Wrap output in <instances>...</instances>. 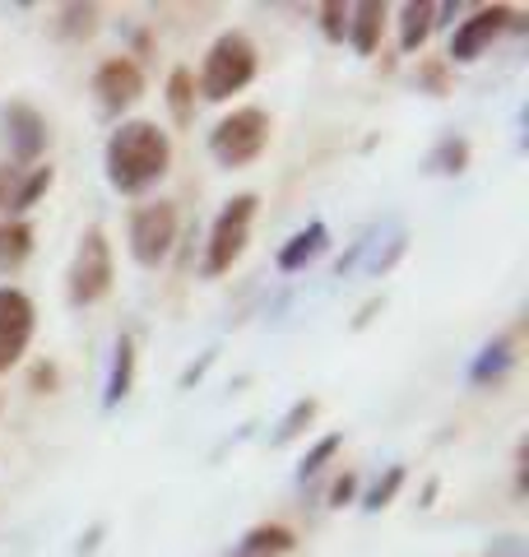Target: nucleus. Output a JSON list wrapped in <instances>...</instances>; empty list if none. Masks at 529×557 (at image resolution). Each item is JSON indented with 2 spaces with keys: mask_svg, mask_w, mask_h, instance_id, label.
<instances>
[{
  "mask_svg": "<svg viewBox=\"0 0 529 557\" xmlns=\"http://www.w3.org/2000/svg\"><path fill=\"white\" fill-rule=\"evenodd\" d=\"M108 182L121 196H145L172 172V135L158 121H121L102 149Z\"/></svg>",
  "mask_w": 529,
  "mask_h": 557,
  "instance_id": "nucleus-1",
  "label": "nucleus"
},
{
  "mask_svg": "<svg viewBox=\"0 0 529 557\" xmlns=\"http://www.w3.org/2000/svg\"><path fill=\"white\" fill-rule=\"evenodd\" d=\"M256 42L246 33L227 28L219 33L205 51V65H200V98L205 102H233L246 84L256 79Z\"/></svg>",
  "mask_w": 529,
  "mask_h": 557,
  "instance_id": "nucleus-2",
  "label": "nucleus"
},
{
  "mask_svg": "<svg viewBox=\"0 0 529 557\" xmlns=\"http://www.w3.org/2000/svg\"><path fill=\"white\" fill-rule=\"evenodd\" d=\"M274 121L260 108H233L214 131H209V153H214L219 168H246L256 163L264 149H270Z\"/></svg>",
  "mask_w": 529,
  "mask_h": 557,
  "instance_id": "nucleus-3",
  "label": "nucleus"
},
{
  "mask_svg": "<svg viewBox=\"0 0 529 557\" xmlns=\"http://www.w3.org/2000/svg\"><path fill=\"white\" fill-rule=\"evenodd\" d=\"M116 284V260H112V242L102 228H88L75 247V260L65 270V293L75 307H94L112 293Z\"/></svg>",
  "mask_w": 529,
  "mask_h": 557,
  "instance_id": "nucleus-4",
  "label": "nucleus"
},
{
  "mask_svg": "<svg viewBox=\"0 0 529 557\" xmlns=\"http://www.w3.org/2000/svg\"><path fill=\"white\" fill-rule=\"evenodd\" d=\"M260 200L251 196V190H242V196H233L223 205V214L214 219V228H209V247H205V274L219 278L227 274L242 260L246 242H251V219H256Z\"/></svg>",
  "mask_w": 529,
  "mask_h": 557,
  "instance_id": "nucleus-5",
  "label": "nucleus"
},
{
  "mask_svg": "<svg viewBox=\"0 0 529 557\" xmlns=\"http://www.w3.org/2000/svg\"><path fill=\"white\" fill-rule=\"evenodd\" d=\"M176 228H182V219H176V205L172 200H149V205H139L131 209V256H135V265H145V270H158L163 260L172 256L176 247Z\"/></svg>",
  "mask_w": 529,
  "mask_h": 557,
  "instance_id": "nucleus-6",
  "label": "nucleus"
},
{
  "mask_svg": "<svg viewBox=\"0 0 529 557\" xmlns=\"http://www.w3.org/2000/svg\"><path fill=\"white\" fill-rule=\"evenodd\" d=\"M33 330H38V311H33V298L24 288H0V376L10 368H20Z\"/></svg>",
  "mask_w": 529,
  "mask_h": 557,
  "instance_id": "nucleus-7",
  "label": "nucleus"
},
{
  "mask_svg": "<svg viewBox=\"0 0 529 557\" xmlns=\"http://www.w3.org/2000/svg\"><path fill=\"white\" fill-rule=\"evenodd\" d=\"M94 98L102 112L121 116L126 108H135L145 98V70H139L131 57H108L94 70Z\"/></svg>",
  "mask_w": 529,
  "mask_h": 557,
  "instance_id": "nucleus-8",
  "label": "nucleus"
},
{
  "mask_svg": "<svg viewBox=\"0 0 529 557\" xmlns=\"http://www.w3.org/2000/svg\"><path fill=\"white\" fill-rule=\"evenodd\" d=\"M510 5H479L469 14L465 24H455V38H451V61H460V65H469V61H479L483 51L502 38V33L510 28Z\"/></svg>",
  "mask_w": 529,
  "mask_h": 557,
  "instance_id": "nucleus-9",
  "label": "nucleus"
},
{
  "mask_svg": "<svg viewBox=\"0 0 529 557\" xmlns=\"http://www.w3.org/2000/svg\"><path fill=\"white\" fill-rule=\"evenodd\" d=\"M0 121H5V145H10V159L33 168L47 153L51 145V131H47V116L38 108H28V102H5V112H0Z\"/></svg>",
  "mask_w": 529,
  "mask_h": 557,
  "instance_id": "nucleus-10",
  "label": "nucleus"
},
{
  "mask_svg": "<svg viewBox=\"0 0 529 557\" xmlns=\"http://www.w3.org/2000/svg\"><path fill=\"white\" fill-rule=\"evenodd\" d=\"M51 182H57V172L51 163H33V168H0V214L5 219H20L24 209L38 205Z\"/></svg>",
  "mask_w": 529,
  "mask_h": 557,
  "instance_id": "nucleus-11",
  "label": "nucleus"
},
{
  "mask_svg": "<svg viewBox=\"0 0 529 557\" xmlns=\"http://www.w3.org/2000/svg\"><path fill=\"white\" fill-rule=\"evenodd\" d=\"M385 20H391V5H381V0H362V5H348V33H344L348 47L358 51V57H377Z\"/></svg>",
  "mask_w": 529,
  "mask_h": 557,
  "instance_id": "nucleus-12",
  "label": "nucleus"
},
{
  "mask_svg": "<svg viewBox=\"0 0 529 557\" xmlns=\"http://www.w3.org/2000/svg\"><path fill=\"white\" fill-rule=\"evenodd\" d=\"M325 247H330V228L325 223H307L303 233H293L284 247H279V256H274V265L284 270V274H297V270H307L311 260H321L325 256Z\"/></svg>",
  "mask_w": 529,
  "mask_h": 557,
  "instance_id": "nucleus-13",
  "label": "nucleus"
},
{
  "mask_svg": "<svg viewBox=\"0 0 529 557\" xmlns=\"http://www.w3.org/2000/svg\"><path fill=\"white\" fill-rule=\"evenodd\" d=\"M131 386H135V339L121 335L116 348H112V372H108V391H102V405L116 409L121 399L131 395Z\"/></svg>",
  "mask_w": 529,
  "mask_h": 557,
  "instance_id": "nucleus-14",
  "label": "nucleus"
},
{
  "mask_svg": "<svg viewBox=\"0 0 529 557\" xmlns=\"http://www.w3.org/2000/svg\"><path fill=\"white\" fill-rule=\"evenodd\" d=\"M436 28V5H418V0H409V5H399V51H414L432 38Z\"/></svg>",
  "mask_w": 529,
  "mask_h": 557,
  "instance_id": "nucleus-15",
  "label": "nucleus"
},
{
  "mask_svg": "<svg viewBox=\"0 0 529 557\" xmlns=\"http://www.w3.org/2000/svg\"><path fill=\"white\" fill-rule=\"evenodd\" d=\"M297 548V534L288 525H256L242 534V557H284Z\"/></svg>",
  "mask_w": 529,
  "mask_h": 557,
  "instance_id": "nucleus-16",
  "label": "nucleus"
},
{
  "mask_svg": "<svg viewBox=\"0 0 529 557\" xmlns=\"http://www.w3.org/2000/svg\"><path fill=\"white\" fill-rule=\"evenodd\" d=\"M33 256V228L24 219H0V274L20 270Z\"/></svg>",
  "mask_w": 529,
  "mask_h": 557,
  "instance_id": "nucleus-17",
  "label": "nucleus"
},
{
  "mask_svg": "<svg viewBox=\"0 0 529 557\" xmlns=\"http://www.w3.org/2000/svg\"><path fill=\"white\" fill-rule=\"evenodd\" d=\"M510 354H516V348H510V339L502 335V339H492L488 348H483V354H479V362H473V386H488V381H502L506 372H510V362H516V358H510Z\"/></svg>",
  "mask_w": 529,
  "mask_h": 557,
  "instance_id": "nucleus-18",
  "label": "nucleus"
},
{
  "mask_svg": "<svg viewBox=\"0 0 529 557\" xmlns=\"http://www.w3.org/2000/svg\"><path fill=\"white\" fill-rule=\"evenodd\" d=\"M465 168H469V139L465 135H446L428 159V172H436V177H460Z\"/></svg>",
  "mask_w": 529,
  "mask_h": 557,
  "instance_id": "nucleus-19",
  "label": "nucleus"
},
{
  "mask_svg": "<svg viewBox=\"0 0 529 557\" xmlns=\"http://www.w3.org/2000/svg\"><path fill=\"white\" fill-rule=\"evenodd\" d=\"M190 102H196V75L186 65H176L168 75V108L176 126H190Z\"/></svg>",
  "mask_w": 529,
  "mask_h": 557,
  "instance_id": "nucleus-20",
  "label": "nucleus"
},
{
  "mask_svg": "<svg viewBox=\"0 0 529 557\" xmlns=\"http://www.w3.org/2000/svg\"><path fill=\"white\" fill-rule=\"evenodd\" d=\"M57 20H61V38L70 42H88L98 33V5H61L57 10Z\"/></svg>",
  "mask_w": 529,
  "mask_h": 557,
  "instance_id": "nucleus-21",
  "label": "nucleus"
},
{
  "mask_svg": "<svg viewBox=\"0 0 529 557\" xmlns=\"http://www.w3.org/2000/svg\"><path fill=\"white\" fill-rule=\"evenodd\" d=\"M399 487H404V465H391V469H385V479H377L372 487H367L362 507H367V511H385V507L395 502Z\"/></svg>",
  "mask_w": 529,
  "mask_h": 557,
  "instance_id": "nucleus-22",
  "label": "nucleus"
},
{
  "mask_svg": "<svg viewBox=\"0 0 529 557\" xmlns=\"http://www.w3.org/2000/svg\"><path fill=\"white\" fill-rule=\"evenodd\" d=\"M316 409H321V405H316V399L307 395V399H297V405L288 409V418H284V423H279V432H274V446H284V442H293L297 437V432H303L307 423H311V418H316Z\"/></svg>",
  "mask_w": 529,
  "mask_h": 557,
  "instance_id": "nucleus-23",
  "label": "nucleus"
},
{
  "mask_svg": "<svg viewBox=\"0 0 529 557\" xmlns=\"http://www.w3.org/2000/svg\"><path fill=\"white\" fill-rule=\"evenodd\" d=\"M344 446V437H340V432H330V437L325 442H316L311 450H307V456H303V469H297V474H303V479H311V474H321V469L334 460V450H340Z\"/></svg>",
  "mask_w": 529,
  "mask_h": 557,
  "instance_id": "nucleus-24",
  "label": "nucleus"
},
{
  "mask_svg": "<svg viewBox=\"0 0 529 557\" xmlns=\"http://www.w3.org/2000/svg\"><path fill=\"white\" fill-rule=\"evenodd\" d=\"M316 20H321V33H325L330 42H344V33H348V5L330 0V5L316 10Z\"/></svg>",
  "mask_w": 529,
  "mask_h": 557,
  "instance_id": "nucleus-25",
  "label": "nucleus"
},
{
  "mask_svg": "<svg viewBox=\"0 0 529 557\" xmlns=\"http://www.w3.org/2000/svg\"><path fill=\"white\" fill-rule=\"evenodd\" d=\"M353 493H358V479H353V474H340V479H334V487H330V507H348Z\"/></svg>",
  "mask_w": 529,
  "mask_h": 557,
  "instance_id": "nucleus-26",
  "label": "nucleus"
}]
</instances>
